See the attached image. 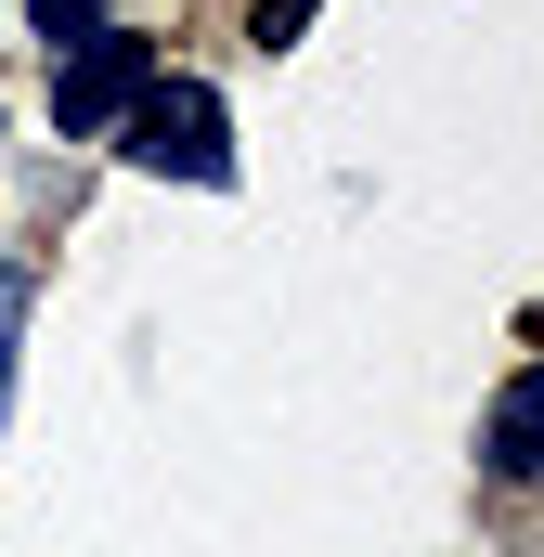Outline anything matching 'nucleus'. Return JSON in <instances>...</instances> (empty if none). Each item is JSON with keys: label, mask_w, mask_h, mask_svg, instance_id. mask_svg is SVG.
Wrapping results in <instances>:
<instances>
[{"label": "nucleus", "mask_w": 544, "mask_h": 557, "mask_svg": "<svg viewBox=\"0 0 544 557\" xmlns=\"http://www.w3.org/2000/svg\"><path fill=\"white\" fill-rule=\"evenodd\" d=\"M13 324H26V273H0V403H13Z\"/></svg>", "instance_id": "423d86ee"}, {"label": "nucleus", "mask_w": 544, "mask_h": 557, "mask_svg": "<svg viewBox=\"0 0 544 557\" xmlns=\"http://www.w3.org/2000/svg\"><path fill=\"white\" fill-rule=\"evenodd\" d=\"M480 454H493V480H544V363L493 403V441H480Z\"/></svg>", "instance_id": "7ed1b4c3"}, {"label": "nucleus", "mask_w": 544, "mask_h": 557, "mask_svg": "<svg viewBox=\"0 0 544 557\" xmlns=\"http://www.w3.org/2000/svg\"><path fill=\"white\" fill-rule=\"evenodd\" d=\"M26 13H39V39H52V52H65V39H91V26H104V0H26Z\"/></svg>", "instance_id": "39448f33"}, {"label": "nucleus", "mask_w": 544, "mask_h": 557, "mask_svg": "<svg viewBox=\"0 0 544 557\" xmlns=\"http://www.w3.org/2000/svg\"><path fill=\"white\" fill-rule=\"evenodd\" d=\"M143 78H156V39H131V26H91V39H65V65H52V117H65V143L118 131L143 104Z\"/></svg>", "instance_id": "f03ea898"}, {"label": "nucleus", "mask_w": 544, "mask_h": 557, "mask_svg": "<svg viewBox=\"0 0 544 557\" xmlns=\"http://www.w3.org/2000/svg\"><path fill=\"white\" fill-rule=\"evenodd\" d=\"M311 13H324V0H247V39H260V52H298Z\"/></svg>", "instance_id": "20e7f679"}, {"label": "nucleus", "mask_w": 544, "mask_h": 557, "mask_svg": "<svg viewBox=\"0 0 544 557\" xmlns=\"http://www.w3.org/2000/svg\"><path fill=\"white\" fill-rule=\"evenodd\" d=\"M118 143H131V169H156V182H234V117H221V91L208 78H143V104L118 117Z\"/></svg>", "instance_id": "f257e3e1"}]
</instances>
